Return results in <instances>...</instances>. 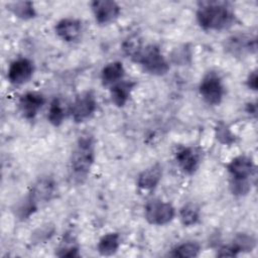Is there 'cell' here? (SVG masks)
<instances>
[{
	"label": "cell",
	"instance_id": "obj_17",
	"mask_svg": "<svg viewBox=\"0 0 258 258\" xmlns=\"http://www.w3.org/2000/svg\"><path fill=\"white\" fill-rule=\"evenodd\" d=\"M226 48L233 54L243 53L245 51L251 52L256 49V40L248 35H233L226 41Z\"/></svg>",
	"mask_w": 258,
	"mask_h": 258
},
{
	"label": "cell",
	"instance_id": "obj_14",
	"mask_svg": "<svg viewBox=\"0 0 258 258\" xmlns=\"http://www.w3.org/2000/svg\"><path fill=\"white\" fill-rule=\"evenodd\" d=\"M162 177V166L159 163L143 169L137 177V185L143 190H152L157 186Z\"/></svg>",
	"mask_w": 258,
	"mask_h": 258
},
{
	"label": "cell",
	"instance_id": "obj_15",
	"mask_svg": "<svg viewBox=\"0 0 258 258\" xmlns=\"http://www.w3.org/2000/svg\"><path fill=\"white\" fill-rule=\"evenodd\" d=\"M135 86L136 83L133 81L122 80L110 87V98L112 103L119 108L124 107L128 102Z\"/></svg>",
	"mask_w": 258,
	"mask_h": 258
},
{
	"label": "cell",
	"instance_id": "obj_11",
	"mask_svg": "<svg viewBox=\"0 0 258 258\" xmlns=\"http://www.w3.org/2000/svg\"><path fill=\"white\" fill-rule=\"evenodd\" d=\"M255 163L249 156L239 155L233 158L227 165L231 179L250 180L255 173Z\"/></svg>",
	"mask_w": 258,
	"mask_h": 258
},
{
	"label": "cell",
	"instance_id": "obj_5",
	"mask_svg": "<svg viewBox=\"0 0 258 258\" xmlns=\"http://www.w3.org/2000/svg\"><path fill=\"white\" fill-rule=\"evenodd\" d=\"M199 92L208 105H220L225 95V87L221 76L214 71L208 72L201 80Z\"/></svg>",
	"mask_w": 258,
	"mask_h": 258
},
{
	"label": "cell",
	"instance_id": "obj_8",
	"mask_svg": "<svg viewBox=\"0 0 258 258\" xmlns=\"http://www.w3.org/2000/svg\"><path fill=\"white\" fill-rule=\"evenodd\" d=\"M175 160L182 172L194 174L202 163V151L196 146H181L175 152Z\"/></svg>",
	"mask_w": 258,
	"mask_h": 258
},
{
	"label": "cell",
	"instance_id": "obj_12",
	"mask_svg": "<svg viewBox=\"0 0 258 258\" xmlns=\"http://www.w3.org/2000/svg\"><path fill=\"white\" fill-rule=\"evenodd\" d=\"M56 35L66 42H75L79 40L83 32V23L80 19L67 17L62 18L54 26Z\"/></svg>",
	"mask_w": 258,
	"mask_h": 258
},
{
	"label": "cell",
	"instance_id": "obj_22",
	"mask_svg": "<svg viewBox=\"0 0 258 258\" xmlns=\"http://www.w3.org/2000/svg\"><path fill=\"white\" fill-rule=\"evenodd\" d=\"M201 252V246L199 243L194 241L184 242L179 244L172 250V256L179 258H191L199 256Z\"/></svg>",
	"mask_w": 258,
	"mask_h": 258
},
{
	"label": "cell",
	"instance_id": "obj_16",
	"mask_svg": "<svg viewBox=\"0 0 258 258\" xmlns=\"http://www.w3.org/2000/svg\"><path fill=\"white\" fill-rule=\"evenodd\" d=\"M124 76L125 69L120 61L109 62L101 71V81L105 87H112L116 83L122 81Z\"/></svg>",
	"mask_w": 258,
	"mask_h": 258
},
{
	"label": "cell",
	"instance_id": "obj_26",
	"mask_svg": "<svg viewBox=\"0 0 258 258\" xmlns=\"http://www.w3.org/2000/svg\"><path fill=\"white\" fill-rule=\"evenodd\" d=\"M231 190L236 196H245L251 190L250 180H241V179H231L230 182Z\"/></svg>",
	"mask_w": 258,
	"mask_h": 258
},
{
	"label": "cell",
	"instance_id": "obj_20",
	"mask_svg": "<svg viewBox=\"0 0 258 258\" xmlns=\"http://www.w3.org/2000/svg\"><path fill=\"white\" fill-rule=\"evenodd\" d=\"M7 9L12 12L17 18L29 20L35 17L36 11L31 1H16L7 4Z\"/></svg>",
	"mask_w": 258,
	"mask_h": 258
},
{
	"label": "cell",
	"instance_id": "obj_7",
	"mask_svg": "<svg viewBox=\"0 0 258 258\" xmlns=\"http://www.w3.org/2000/svg\"><path fill=\"white\" fill-rule=\"evenodd\" d=\"M96 110L97 100L92 91H86L79 94L69 108V112L76 123L88 120Z\"/></svg>",
	"mask_w": 258,
	"mask_h": 258
},
{
	"label": "cell",
	"instance_id": "obj_9",
	"mask_svg": "<svg viewBox=\"0 0 258 258\" xmlns=\"http://www.w3.org/2000/svg\"><path fill=\"white\" fill-rule=\"evenodd\" d=\"M91 9L96 21L101 25L114 22L121 13L120 5L113 0H95L91 2Z\"/></svg>",
	"mask_w": 258,
	"mask_h": 258
},
{
	"label": "cell",
	"instance_id": "obj_13",
	"mask_svg": "<svg viewBox=\"0 0 258 258\" xmlns=\"http://www.w3.org/2000/svg\"><path fill=\"white\" fill-rule=\"evenodd\" d=\"M44 104V96L36 92H27L18 100L19 111L25 119H33Z\"/></svg>",
	"mask_w": 258,
	"mask_h": 258
},
{
	"label": "cell",
	"instance_id": "obj_2",
	"mask_svg": "<svg viewBox=\"0 0 258 258\" xmlns=\"http://www.w3.org/2000/svg\"><path fill=\"white\" fill-rule=\"evenodd\" d=\"M95 161V139L90 133L79 137L70 157V176L77 182L82 183L89 175Z\"/></svg>",
	"mask_w": 258,
	"mask_h": 258
},
{
	"label": "cell",
	"instance_id": "obj_24",
	"mask_svg": "<svg viewBox=\"0 0 258 258\" xmlns=\"http://www.w3.org/2000/svg\"><path fill=\"white\" fill-rule=\"evenodd\" d=\"M59 257H78L79 254V247L73 241V238L68 236L64 241L60 244L59 248L57 249V253H55Z\"/></svg>",
	"mask_w": 258,
	"mask_h": 258
},
{
	"label": "cell",
	"instance_id": "obj_6",
	"mask_svg": "<svg viewBox=\"0 0 258 258\" xmlns=\"http://www.w3.org/2000/svg\"><path fill=\"white\" fill-rule=\"evenodd\" d=\"M144 216L149 224L162 226L173 220L175 216V209L168 202L154 199L145 205Z\"/></svg>",
	"mask_w": 258,
	"mask_h": 258
},
{
	"label": "cell",
	"instance_id": "obj_10",
	"mask_svg": "<svg viewBox=\"0 0 258 258\" xmlns=\"http://www.w3.org/2000/svg\"><path fill=\"white\" fill-rule=\"evenodd\" d=\"M33 62L26 57H20L13 60L7 71V78L12 85L20 86L26 84L33 75Z\"/></svg>",
	"mask_w": 258,
	"mask_h": 258
},
{
	"label": "cell",
	"instance_id": "obj_4",
	"mask_svg": "<svg viewBox=\"0 0 258 258\" xmlns=\"http://www.w3.org/2000/svg\"><path fill=\"white\" fill-rule=\"evenodd\" d=\"M133 60L139 63L146 73L153 76H163L169 71L168 61L155 44L143 46Z\"/></svg>",
	"mask_w": 258,
	"mask_h": 258
},
{
	"label": "cell",
	"instance_id": "obj_19",
	"mask_svg": "<svg viewBox=\"0 0 258 258\" xmlns=\"http://www.w3.org/2000/svg\"><path fill=\"white\" fill-rule=\"evenodd\" d=\"M68 111L69 110L67 109L63 101L60 98H54L49 104L48 113H47L48 122L52 126L58 127L63 122Z\"/></svg>",
	"mask_w": 258,
	"mask_h": 258
},
{
	"label": "cell",
	"instance_id": "obj_3",
	"mask_svg": "<svg viewBox=\"0 0 258 258\" xmlns=\"http://www.w3.org/2000/svg\"><path fill=\"white\" fill-rule=\"evenodd\" d=\"M56 191V184L52 177L41 176L31 186L28 196L18 205L16 214L19 218L26 219L39 207L53 199Z\"/></svg>",
	"mask_w": 258,
	"mask_h": 258
},
{
	"label": "cell",
	"instance_id": "obj_1",
	"mask_svg": "<svg viewBox=\"0 0 258 258\" xmlns=\"http://www.w3.org/2000/svg\"><path fill=\"white\" fill-rule=\"evenodd\" d=\"M197 21L205 30L222 31L236 22V15L228 2L201 1L198 3Z\"/></svg>",
	"mask_w": 258,
	"mask_h": 258
},
{
	"label": "cell",
	"instance_id": "obj_25",
	"mask_svg": "<svg viewBox=\"0 0 258 258\" xmlns=\"http://www.w3.org/2000/svg\"><path fill=\"white\" fill-rule=\"evenodd\" d=\"M143 47L141 40L137 36H130L127 38L123 43V50L124 52L132 58V60L136 57V55L139 53L141 48Z\"/></svg>",
	"mask_w": 258,
	"mask_h": 258
},
{
	"label": "cell",
	"instance_id": "obj_27",
	"mask_svg": "<svg viewBox=\"0 0 258 258\" xmlns=\"http://www.w3.org/2000/svg\"><path fill=\"white\" fill-rule=\"evenodd\" d=\"M258 77H257V71L254 70L252 71L248 77H247V80H246V85L247 87L250 89V90H253V91H257V87H258Z\"/></svg>",
	"mask_w": 258,
	"mask_h": 258
},
{
	"label": "cell",
	"instance_id": "obj_18",
	"mask_svg": "<svg viewBox=\"0 0 258 258\" xmlns=\"http://www.w3.org/2000/svg\"><path fill=\"white\" fill-rule=\"evenodd\" d=\"M120 244L121 239L118 233H107L99 240L97 249L98 252L103 256H112L118 251Z\"/></svg>",
	"mask_w": 258,
	"mask_h": 258
},
{
	"label": "cell",
	"instance_id": "obj_23",
	"mask_svg": "<svg viewBox=\"0 0 258 258\" xmlns=\"http://www.w3.org/2000/svg\"><path fill=\"white\" fill-rule=\"evenodd\" d=\"M237 253L243 251H252L256 245V240L247 234H239L231 244Z\"/></svg>",
	"mask_w": 258,
	"mask_h": 258
},
{
	"label": "cell",
	"instance_id": "obj_21",
	"mask_svg": "<svg viewBox=\"0 0 258 258\" xmlns=\"http://www.w3.org/2000/svg\"><path fill=\"white\" fill-rule=\"evenodd\" d=\"M200 219V210L194 204L184 205L179 211V220L185 227L194 226Z\"/></svg>",
	"mask_w": 258,
	"mask_h": 258
}]
</instances>
